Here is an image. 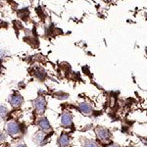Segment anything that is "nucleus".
Returning a JSON list of instances; mask_svg holds the SVG:
<instances>
[{"label": "nucleus", "instance_id": "1", "mask_svg": "<svg viewBox=\"0 0 147 147\" xmlns=\"http://www.w3.org/2000/svg\"><path fill=\"white\" fill-rule=\"evenodd\" d=\"M94 131H95L97 139H98L101 143L106 144V145L111 143V140H112V134H111L109 129L101 127V125H97L95 129H94Z\"/></svg>", "mask_w": 147, "mask_h": 147}, {"label": "nucleus", "instance_id": "2", "mask_svg": "<svg viewBox=\"0 0 147 147\" xmlns=\"http://www.w3.org/2000/svg\"><path fill=\"white\" fill-rule=\"evenodd\" d=\"M61 125L66 129L73 127V115L69 111H65L61 116Z\"/></svg>", "mask_w": 147, "mask_h": 147}, {"label": "nucleus", "instance_id": "3", "mask_svg": "<svg viewBox=\"0 0 147 147\" xmlns=\"http://www.w3.org/2000/svg\"><path fill=\"white\" fill-rule=\"evenodd\" d=\"M34 109L38 114H43L46 108V100L44 97L38 96L36 99L34 101Z\"/></svg>", "mask_w": 147, "mask_h": 147}, {"label": "nucleus", "instance_id": "4", "mask_svg": "<svg viewBox=\"0 0 147 147\" xmlns=\"http://www.w3.org/2000/svg\"><path fill=\"white\" fill-rule=\"evenodd\" d=\"M79 111L84 116H90L93 113V108L87 102H80L79 104Z\"/></svg>", "mask_w": 147, "mask_h": 147}, {"label": "nucleus", "instance_id": "5", "mask_svg": "<svg viewBox=\"0 0 147 147\" xmlns=\"http://www.w3.org/2000/svg\"><path fill=\"white\" fill-rule=\"evenodd\" d=\"M7 131H8V134H10L11 136H17L21 131L20 125L17 124L16 122H14V121L9 122L8 125H7Z\"/></svg>", "mask_w": 147, "mask_h": 147}, {"label": "nucleus", "instance_id": "6", "mask_svg": "<svg viewBox=\"0 0 147 147\" xmlns=\"http://www.w3.org/2000/svg\"><path fill=\"white\" fill-rule=\"evenodd\" d=\"M58 145L60 147H70L71 138L67 132H62L58 139Z\"/></svg>", "mask_w": 147, "mask_h": 147}, {"label": "nucleus", "instance_id": "7", "mask_svg": "<svg viewBox=\"0 0 147 147\" xmlns=\"http://www.w3.org/2000/svg\"><path fill=\"white\" fill-rule=\"evenodd\" d=\"M37 125H38L39 129H41L42 131H44V132H49L52 129L51 125H50V124H49V122H48V120H47L46 118H44V117L38 120V122H37Z\"/></svg>", "mask_w": 147, "mask_h": 147}, {"label": "nucleus", "instance_id": "8", "mask_svg": "<svg viewBox=\"0 0 147 147\" xmlns=\"http://www.w3.org/2000/svg\"><path fill=\"white\" fill-rule=\"evenodd\" d=\"M80 144L82 147H101L100 144L93 139H89L86 137H80Z\"/></svg>", "mask_w": 147, "mask_h": 147}, {"label": "nucleus", "instance_id": "9", "mask_svg": "<svg viewBox=\"0 0 147 147\" xmlns=\"http://www.w3.org/2000/svg\"><path fill=\"white\" fill-rule=\"evenodd\" d=\"M45 138H46V132L41 130V131H38L34 134V141L37 145H41V144H43V141H45Z\"/></svg>", "mask_w": 147, "mask_h": 147}, {"label": "nucleus", "instance_id": "10", "mask_svg": "<svg viewBox=\"0 0 147 147\" xmlns=\"http://www.w3.org/2000/svg\"><path fill=\"white\" fill-rule=\"evenodd\" d=\"M10 103L13 107H19L23 103V97L18 94H14L10 97Z\"/></svg>", "mask_w": 147, "mask_h": 147}, {"label": "nucleus", "instance_id": "11", "mask_svg": "<svg viewBox=\"0 0 147 147\" xmlns=\"http://www.w3.org/2000/svg\"><path fill=\"white\" fill-rule=\"evenodd\" d=\"M55 97L58 99H60V100H65V99H67L69 95L67 93H63V92H59V93H56L55 94Z\"/></svg>", "mask_w": 147, "mask_h": 147}, {"label": "nucleus", "instance_id": "12", "mask_svg": "<svg viewBox=\"0 0 147 147\" xmlns=\"http://www.w3.org/2000/svg\"><path fill=\"white\" fill-rule=\"evenodd\" d=\"M7 108L4 107V106H0V116H4L7 114Z\"/></svg>", "mask_w": 147, "mask_h": 147}, {"label": "nucleus", "instance_id": "13", "mask_svg": "<svg viewBox=\"0 0 147 147\" xmlns=\"http://www.w3.org/2000/svg\"><path fill=\"white\" fill-rule=\"evenodd\" d=\"M105 147H121L119 144H117V143H113V142H111V143H109L107 144Z\"/></svg>", "mask_w": 147, "mask_h": 147}, {"label": "nucleus", "instance_id": "14", "mask_svg": "<svg viewBox=\"0 0 147 147\" xmlns=\"http://www.w3.org/2000/svg\"><path fill=\"white\" fill-rule=\"evenodd\" d=\"M17 147H27V146H26L24 143H21V144H19V145H18Z\"/></svg>", "mask_w": 147, "mask_h": 147}]
</instances>
